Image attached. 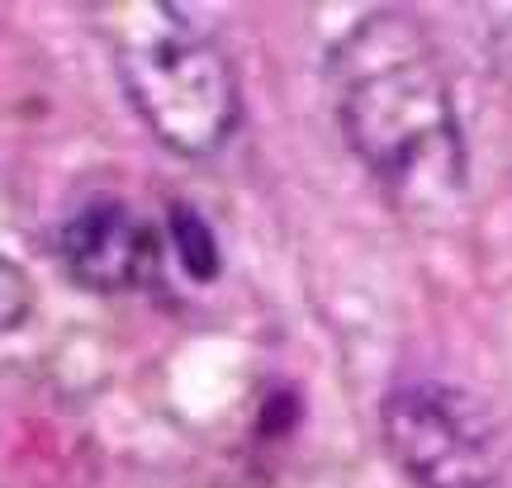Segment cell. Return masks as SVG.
<instances>
[{
    "label": "cell",
    "instance_id": "1",
    "mask_svg": "<svg viewBox=\"0 0 512 488\" xmlns=\"http://www.w3.org/2000/svg\"><path fill=\"white\" fill-rule=\"evenodd\" d=\"M332 105L347 147L408 214L460 204L470 162L456 91L432 38L408 15H370L332 53Z\"/></svg>",
    "mask_w": 512,
    "mask_h": 488
},
{
    "label": "cell",
    "instance_id": "2",
    "mask_svg": "<svg viewBox=\"0 0 512 488\" xmlns=\"http://www.w3.org/2000/svg\"><path fill=\"white\" fill-rule=\"evenodd\" d=\"M100 15L119 86L147 133L176 157H214L242 119L238 72L219 38L162 0H128Z\"/></svg>",
    "mask_w": 512,
    "mask_h": 488
},
{
    "label": "cell",
    "instance_id": "3",
    "mask_svg": "<svg viewBox=\"0 0 512 488\" xmlns=\"http://www.w3.org/2000/svg\"><path fill=\"white\" fill-rule=\"evenodd\" d=\"M380 432L413 488H512V446L498 417L456 384H399L380 408Z\"/></svg>",
    "mask_w": 512,
    "mask_h": 488
},
{
    "label": "cell",
    "instance_id": "4",
    "mask_svg": "<svg viewBox=\"0 0 512 488\" xmlns=\"http://www.w3.org/2000/svg\"><path fill=\"white\" fill-rule=\"evenodd\" d=\"M57 252L76 285L95 294H128L157 275L162 237L124 199H91L62 223Z\"/></svg>",
    "mask_w": 512,
    "mask_h": 488
},
{
    "label": "cell",
    "instance_id": "5",
    "mask_svg": "<svg viewBox=\"0 0 512 488\" xmlns=\"http://www.w3.org/2000/svg\"><path fill=\"white\" fill-rule=\"evenodd\" d=\"M171 237H176V252H181V266L195 280H214L219 275V242L209 233V223H204L195 209H171Z\"/></svg>",
    "mask_w": 512,
    "mask_h": 488
},
{
    "label": "cell",
    "instance_id": "6",
    "mask_svg": "<svg viewBox=\"0 0 512 488\" xmlns=\"http://www.w3.org/2000/svg\"><path fill=\"white\" fill-rule=\"evenodd\" d=\"M29 308H34V285H29V275L19 271L10 256H0V332H10L29 318Z\"/></svg>",
    "mask_w": 512,
    "mask_h": 488
}]
</instances>
